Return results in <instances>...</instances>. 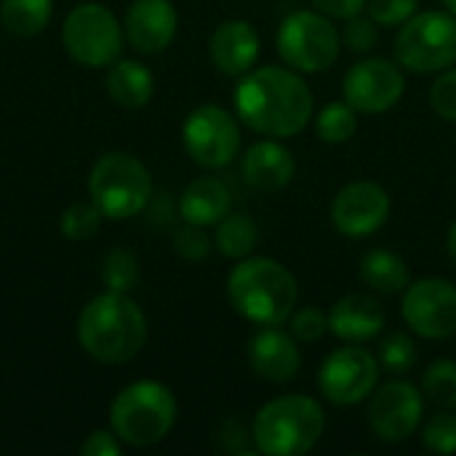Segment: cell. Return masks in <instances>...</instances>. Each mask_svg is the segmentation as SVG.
Masks as SVG:
<instances>
[{"label":"cell","instance_id":"6da1fadb","mask_svg":"<svg viewBox=\"0 0 456 456\" xmlns=\"http://www.w3.org/2000/svg\"><path fill=\"white\" fill-rule=\"evenodd\" d=\"M235 112L262 136L291 139L313 120V91L297 69L265 64L240 75Z\"/></svg>","mask_w":456,"mask_h":456},{"label":"cell","instance_id":"7a4b0ae2","mask_svg":"<svg viewBox=\"0 0 456 456\" xmlns=\"http://www.w3.org/2000/svg\"><path fill=\"white\" fill-rule=\"evenodd\" d=\"M77 342L102 363H128L147 342V318L128 294L104 291L83 307Z\"/></svg>","mask_w":456,"mask_h":456},{"label":"cell","instance_id":"3957f363","mask_svg":"<svg viewBox=\"0 0 456 456\" xmlns=\"http://www.w3.org/2000/svg\"><path fill=\"white\" fill-rule=\"evenodd\" d=\"M294 273L270 256L240 259L227 278V299L238 315L256 326H281L297 307Z\"/></svg>","mask_w":456,"mask_h":456},{"label":"cell","instance_id":"277c9868","mask_svg":"<svg viewBox=\"0 0 456 456\" xmlns=\"http://www.w3.org/2000/svg\"><path fill=\"white\" fill-rule=\"evenodd\" d=\"M326 430L323 406L310 395H281L265 403L251 425L254 449L265 456H299L315 449Z\"/></svg>","mask_w":456,"mask_h":456},{"label":"cell","instance_id":"5b68a950","mask_svg":"<svg viewBox=\"0 0 456 456\" xmlns=\"http://www.w3.org/2000/svg\"><path fill=\"white\" fill-rule=\"evenodd\" d=\"M176 422L174 393L155 379H139L123 387L110 409L112 433L136 449L160 444Z\"/></svg>","mask_w":456,"mask_h":456},{"label":"cell","instance_id":"8992f818","mask_svg":"<svg viewBox=\"0 0 456 456\" xmlns=\"http://www.w3.org/2000/svg\"><path fill=\"white\" fill-rule=\"evenodd\" d=\"M91 200L104 219H131L142 214L152 200V179L147 166L131 152L102 155L88 176Z\"/></svg>","mask_w":456,"mask_h":456},{"label":"cell","instance_id":"52a82bcc","mask_svg":"<svg viewBox=\"0 0 456 456\" xmlns=\"http://www.w3.org/2000/svg\"><path fill=\"white\" fill-rule=\"evenodd\" d=\"M395 59L417 75L444 72L456 64V16L449 11H417L395 35Z\"/></svg>","mask_w":456,"mask_h":456},{"label":"cell","instance_id":"ba28073f","mask_svg":"<svg viewBox=\"0 0 456 456\" xmlns=\"http://www.w3.org/2000/svg\"><path fill=\"white\" fill-rule=\"evenodd\" d=\"M275 45L286 67L315 75L339 59L342 32L321 11H294L281 21Z\"/></svg>","mask_w":456,"mask_h":456},{"label":"cell","instance_id":"9c48e42d","mask_svg":"<svg viewBox=\"0 0 456 456\" xmlns=\"http://www.w3.org/2000/svg\"><path fill=\"white\" fill-rule=\"evenodd\" d=\"M126 32L118 16L102 3L75 5L61 27L64 51L86 67H110L120 59Z\"/></svg>","mask_w":456,"mask_h":456},{"label":"cell","instance_id":"30bf717a","mask_svg":"<svg viewBox=\"0 0 456 456\" xmlns=\"http://www.w3.org/2000/svg\"><path fill=\"white\" fill-rule=\"evenodd\" d=\"M182 139L187 155L203 168H224L238 158L240 126L238 120L216 104H203L192 110L182 126Z\"/></svg>","mask_w":456,"mask_h":456},{"label":"cell","instance_id":"8fae6325","mask_svg":"<svg viewBox=\"0 0 456 456\" xmlns=\"http://www.w3.org/2000/svg\"><path fill=\"white\" fill-rule=\"evenodd\" d=\"M379 361L361 345H347L326 355L318 371V387L334 406H355L377 390Z\"/></svg>","mask_w":456,"mask_h":456},{"label":"cell","instance_id":"7c38bea8","mask_svg":"<svg viewBox=\"0 0 456 456\" xmlns=\"http://www.w3.org/2000/svg\"><path fill=\"white\" fill-rule=\"evenodd\" d=\"M403 321L414 334L425 339H452L456 337V286L446 278H419L406 286Z\"/></svg>","mask_w":456,"mask_h":456},{"label":"cell","instance_id":"4fadbf2b","mask_svg":"<svg viewBox=\"0 0 456 456\" xmlns=\"http://www.w3.org/2000/svg\"><path fill=\"white\" fill-rule=\"evenodd\" d=\"M406 91V77L398 61L369 56L353 64L342 77V94L350 107L366 115H382L393 110Z\"/></svg>","mask_w":456,"mask_h":456},{"label":"cell","instance_id":"5bb4252c","mask_svg":"<svg viewBox=\"0 0 456 456\" xmlns=\"http://www.w3.org/2000/svg\"><path fill=\"white\" fill-rule=\"evenodd\" d=\"M422 414H425L422 393L411 382L395 379L374 390L369 403V428L379 441L401 444L417 433V428L422 425Z\"/></svg>","mask_w":456,"mask_h":456},{"label":"cell","instance_id":"9a60e30c","mask_svg":"<svg viewBox=\"0 0 456 456\" xmlns=\"http://www.w3.org/2000/svg\"><path fill=\"white\" fill-rule=\"evenodd\" d=\"M390 195L382 184L361 179L345 184L331 203V224L345 238H369L390 219Z\"/></svg>","mask_w":456,"mask_h":456},{"label":"cell","instance_id":"2e32d148","mask_svg":"<svg viewBox=\"0 0 456 456\" xmlns=\"http://www.w3.org/2000/svg\"><path fill=\"white\" fill-rule=\"evenodd\" d=\"M179 16L171 0H134L126 11V40L144 56L166 51L176 37Z\"/></svg>","mask_w":456,"mask_h":456},{"label":"cell","instance_id":"e0dca14e","mask_svg":"<svg viewBox=\"0 0 456 456\" xmlns=\"http://www.w3.org/2000/svg\"><path fill=\"white\" fill-rule=\"evenodd\" d=\"M248 363L256 377L273 385H286L297 379L302 369V353L291 331L286 334L278 326H262L248 342Z\"/></svg>","mask_w":456,"mask_h":456},{"label":"cell","instance_id":"ac0fdd59","mask_svg":"<svg viewBox=\"0 0 456 456\" xmlns=\"http://www.w3.org/2000/svg\"><path fill=\"white\" fill-rule=\"evenodd\" d=\"M259 48H262L259 32L254 29V24H248L243 19L222 21L214 29L211 43H208L214 67L230 77L246 75L254 67V61L259 59Z\"/></svg>","mask_w":456,"mask_h":456},{"label":"cell","instance_id":"d6986e66","mask_svg":"<svg viewBox=\"0 0 456 456\" xmlns=\"http://www.w3.org/2000/svg\"><path fill=\"white\" fill-rule=\"evenodd\" d=\"M297 174L294 155L278 139H262L243 155V179L259 192H281Z\"/></svg>","mask_w":456,"mask_h":456},{"label":"cell","instance_id":"ffe728a7","mask_svg":"<svg viewBox=\"0 0 456 456\" xmlns=\"http://www.w3.org/2000/svg\"><path fill=\"white\" fill-rule=\"evenodd\" d=\"M385 323H387L385 307L366 294L342 297L329 313L331 334L345 339V342H353V345H361V342L379 337Z\"/></svg>","mask_w":456,"mask_h":456},{"label":"cell","instance_id":"44dd1931","mask_svg":"<svg viewBox=\"0 0 456 456\" xmlns=\"http://www.w3.org/2000/svg\"><path fill=\"white\" fill-rule=\"evenodd\" d=\"M230 203L232 198L224 182L214 176H200L184 187L179 198V214L190 224L211 227V224H219L230 214Z\"/></svg>","mask_w":456,"mask_h":456},{"label":"cell","instance_id":"7402d4cb","mask_svg":"<svg viewBox=\"0 0 456 456\" xmlns=\"http://www.w3.org/2000/svg\"><path fill=\"white\" fill-rule=\"evenodd\" d=\"M104 88L110 99L126 110L144 107L155 94V77L152 72L136 61V59H118L110 64V72L104 77Z\"/></svg>","mask_w":456,"mask_h":456},{"label":"cell","instance_id":"603a6c76","mask_svg":"<svg viewBox=\"0 0 456 456\" xmlns=\"http://www.w3.org/2000/svg\"><path fill=\"white\" fill-rule=\"evenodd\" d=\"M361 278L366 286H371L377 294L395 297L403 294L406 286L411 283L409 265L401 254L390 248H371L361 259Z\"/></svg>","mask_w":456,"mask_h":456},{"label":"cell","instance_id":"cb8c5ba5","mask_svg":"<svg viewBox=\"0 0 456 456\" xmlns=\"http://www.w3.org/2000/svg\"><path fill=\"white\" fill-rule=\"evenodd\" d=\"M53 13V0H0V24L16 37L40 35Z\"/></svg>","mask_w":456,"mask_h":456},{"label":"cell","instance_id":"d4e9b609","mask_svg":"<svg viewBox=\"0 0 456 456\" xmlns=\"http://www.w3.org/2000/svg\"><path fill=\"white\" fill-rule=\"evenodd\" d=\"M216 248L222 256L227 259H246L251 256V251L259 243V227L248 214H227L219 224H216V238H214Z\"/></svg>","mask_w":456,"mask_h":456},{"label":"cell","instance_id":"484cf974","mask_svg":"<svg viewBox=\"0 0 456 456\" xmlns=\"http://www.w3.org/2000/svg\"><path fill=\"white\" fill-rule=\"evenodd\" d=\"M315 131L326 144H345L358 131V110L347 102H331L315 115Z\"/></svg>","mask_w":456,"mask_h":456},{"label":"cell","instance_id":"4316f807","mask_svg":"<svg viewBox=\"0 0 456 456\" xmlns=\"http://www.w3.org/2000/svg\"><path fill=\"white\" fill-rule=\"evenodd\" d=\"M102 283L107 291H120L128 294L139 283V259L128 248H112L102 259Z\"/></svg>","mask_w":456,"mask_h":456},{"label":"cell","instance_id":"83f0119b","mask_svg":"<svg viewBox=\"0 0 456 456\" xmlns=\"http://www.w3.org/2000/svg\"><path fill=\"white\" fill-rule=\"evenodd\" d=\"M102 219H104V214L99 211V206L94 200H75L64 208V214L59 219V230L67 240H88L96 235Z\"/></svg>","mask_w":456,"mask_h":456},{"label":"cell","instance_id":"f1b7e54d","mask_svg":"<svg viewBox=\"0 0 456 456\" xmlns=\"http://www.w3.org/2000/svg\"><path fill=\"white\" fill-rule=\"evenodd\" d=\"M422 393L441 409H456V361H436L422 377Z\"/></svg>","mask_w":456,"mask_h":456},{"label":"cell","instance_id":"f546056e","mask_svg":"<svg viewBox=\"0 0 456 456\" xmlns=\"http://www.w3.org/2000/svg\"><path fill=\"white\" fill-rule=\"evenodd\" d=\"M379 366L387 369L390 374H409L417 363V345L409 334L395 331L382 339L379 345Z\"/></svg>","mask_w":456,"mask_h":456},{"label":"cell","instance_id":"4dcf8cb0","mask_svg":"<svg viewBox=\"0 0 456 456\" xmlns=\"http://www.w3.org/2000/svg\"><path fill=\"white\" fill-rule=\"evenodd\" d=\"M422 444L428 452L436 454H454L456 452V414L452 409H444L433 419H428L422 430Z\"/></svg>","mask_w":456,"mask_h":456},{"label":"cell","instance_id":"1f68e13d","mask_svg":"<svg viewBox=\"0 0 456 456\" xmlns=\"http://www.w3.org/2000/svg\"><path fill=\"white\" fill-rule=\"evenodd\" d=\"M171 246L184 262H203L211 254V238L203 232V227L190 224V222L174 230Z\"/></svg>","mask_w":456,"mask_h":456},{"label":"cell","instance_id":"d6a6232c","mask_svg":"<svg viewBox=\"0 0 456 456\" xmlns=\"http://www.w3.org/2000/svg\"><path fill=\"white\" fill-rule=\"evenodd\" d=\"M329 313H323L321 307L310 305L302 307L297 313H291V334L297 342H318L329 334Z\"/></svg>","mask_w":456,"mask_h":456},{"label":"cell","instance_id":"836d02e7","mask_svg":"<svg viewBox=\"0 0 456 456\" xmlns=\"http://www.w3.org/2000/svg\"><path fill=\"white\" fill-rule=\"evenodd\" d=\"M417 8L419 0H366V11L379 27H401L417 13Z\"/></svg>","mask_w":456,"mask_h":456},{"label":"cell","instance_id":"e575fe53","mask_svg":"<svg viewBox=\"0 0 456 456\" xmlns=\"http://www.w3.org/2000/svg\"><path fill=\"white\" fill-rule=\"evenodd\" d=\"M345 21H347V24L342 27V43H345L350 51L366 53V51H371V48L377 45L379 32H377V21H374L371 16L355 13V16H350V19H345Z\"/></svg>","mask_w":456,"mask_h":456},{"label":"cell","instance_id":"d590c367","mask_svg":"<svg viewBox=\"0 0 456 456\" xmlns=\"http://www.w3.org/2000/svg\"><path fill=\"white\" fill-rule=\"evenodd\" d=\"M430 107L438 118L456 123V67L444 69L430 86Z\"/></svg>","mask_w":456,"mask_h":456},{"label":"cell","instance_id":"8d00e7d4","mask_svg":"<svg viewBox=\"0 0 456 456\" xmlns=\"http://www.w3.org/2000/svg\"><path fill=\"white\" fill-rule=\"evenodd\" d=\"M120 438L115 433H104V430H96L91 433L83 446H80V454L83 456H118L120 454Z\"/></svg>","mask_w":456,"mask_h":456},{"label":"cell","instance_id":"74e56055","mask_svg":"<svg viewBox=\"0 0 456 456\" xmlns=\"http://www.w3.org/2000/svg\"><path fill=\"white\" fill-rule=\"evenodd\" d=\"M313 5L331 19H350L366 11V0H313Z\"/></svg>","mask_w":456,"mask_h":456},{"label":"cell","instance_id":"f35d334b","mask_svg":"<svg viewBox=\"0 0 456 456\" xmlns=\"http://www.w3.org/2000/svg\"><path fill=\"white\" fill-rule=\"evenodd\" d=\"M446 248H449V256H452V262L456 265V219L454 224L449 227V238H446Z\"/></svg>","mask_w":456,"mask_h":456},{"label":"cell","instance_id":"ab89813d","mask_svg":"<svg viewBox=\"0 0 456 456\" xmlns=\"http://www.w3.org/2000/svg\"><path fill=\"white\" fill-rule=\"evenodd\" d=\"M444 5L449 8V13H454L456 16V0H444Z\"/></svg>","mask_w":456,"mask_h":456}]
</instances>
